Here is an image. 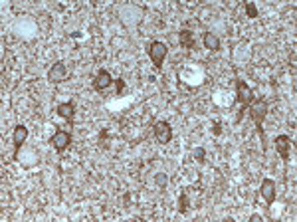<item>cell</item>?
<instances>
[{
  "mask_svg": "<svg viewBox=\"0 0 297 222\" xmlns=\"http://www.w3.org/2000/svg\"><path fill=\"white\" fill-rule=\"evenodd\" d=\"M202 42H204V48H206V50H210V52L220 50V40H218V36L212 34V32H206V34H204V38H202Z\"/></svg>",
  "mask_w": 297,
  "mask_h": 222,
  "instance_id": "cell-13",
  "label": "cell"
},
{
  "mask_svg": "<svg viewBox=\"0 0 297 222\" xmlns=\"http://www.w3.org/2000/svg\"><path fill=\"white\" fill-rule=\"evenodd\" d=\"M244 8H246V14H248V18H257V6H255L254 2H246L244 4Z\"/></svg>",
  "mask_w": 297,
  "mask_h": 222,
  "instance_id": "cell-15",
  "label": "cell"
},
{
  "mask_svg": "<svg viewBox=\"0 0 297 222\" xmlns=\"http://www.w3.org/2000/svg\"><path fill=\"white\" fill-rule=\"evenodd\" d=\"M178 42H180V46H182V48H188V50H194V48H196L194 34H192L190 30H186V28L178 32Z\"/></svg>",
  "mask_w": 297,
  "mask_h": 222,
  "instance_id": "cell-12",
  "label": "cell"
},
{
  "mask_svg": "<svg viewBox=\"0 0 297 222\" xmlns=\"http://www.w3.org/2000/svg\"><path fill=\"white\" fill-rule=\"evenodd\" d=\"M26 139H28V127L16 125L14 127V135H12V141H14V155H12V159H18V153H20V149H22Z\"/></svg>",
  "mask_w": 297,
  "mask_h": 222,
  "instance_id": "cell-8",
  "label": "cell"
},
{
  "mask_svg": "<svg viewBox=\"0 0 297 222\" xmlns=\"http://www.w3.org/2000/svg\"><path fill=\"white\" fill-rule=\"evenodd\" d=\"M125 88V84H123V80L121 78H117V91H115V95H121V91Z\"/></svg>",
  "mask_w": 297,
  "mask_h": 222,
  "instance_id": "cell-18",
  "label": "cell"
},
{
  "mask_svg": "<svg viewBox=\"0 0 297 222\" xmlns=\"http://www.w3.org/2000/svg\"><path fill=\"white\" fill-rule=\"evenodd\" d=\"M289 147H291V137L289 135H279L275 137V151L279 153V157L287 163L289 161Z\"/></svg>",
  "mask_w": 297,
  "mask_h": 222,
  "instance_id": "cell-9",
  "label": "cell"
},
{
  "mask_svg": "<svg viewBox=\"0 0 297 222\" xmlns=\"http://www.w3.org/2000/svg\"><path fill=\"white\" fill-rule=\"evenodd\" d=\"M155 182H157L161 188H165V186L169 184V177H167L165 173H159V175H155Z\"/></svg>",
  "mask_w": 297,
  "mask_h": 222,
  "instance_id": "cell-16",
  "label": "cell"
},
{
  "mask_svg": "<svg viewBox=\"0 0 297 222\" xmlns=\"http://www.w3.org/2000/svg\"><path fill=\"white\" fill-rule=\"evenodd\" d=\"M204 157H206L204 147H196V149H194V159H196L198 163H204Z\"/></svg>",
  "mask_w": 297,
  "mask_h": 222,
  "instance_id": "cell-17",
  "label": "cell"
},
{
  "mask_svg": "<svg viewBox=\"0 0 297 222\" xmlns=\"http://www.w3.org/2000/svg\"><path fill=\"white\" fill-rule=\"evenodd\" d=\"M259 194L263 196L265 204L271 206V204L275 202V180L263 178V180H261V186H259Z\"/></svg>",
  "mask_w": 297,
  "mask_h": 222,
  "instance_id": "cell-7",
  "label": "cell"
},
{
  "mask_svg": "<svg viewBox=\"0 0 297 222\" xmlns=\"http://www.w3.org/2000/svg\"><path fill=\"white\" fill-rule=\"evenodd\" d=\"M147 50H149V58H151V62L155 64V68L161 70V68H163V62H165V58H167V54H169V46L165 44V42L155 40V42L149 44Z\"/></svg>",
  "mask_w": 297,
  "mask_h": 222,
  "instance_id": "cell-3",
  "label": "cell"
},
{
  "mask_svg": "<svg viewBox=\"0 0 297 222\" xmlns=\"http://www.w3.org/2000/svg\"><path fill=\"white\" fill-rule=\"evenodd\" d=\"M58 115L62 119H66L70 125L74 123V115H76V103L74 101H66V103H60L58 105Z\"/></svg>",
  "mask_w": 297,
  "mask_h": 222,
  "instance_id": "cell-11",
  "label": "cell"
},
{
  "mask_svg": "<svg viewBox=\"0 0 297 222\" xmlns=\"http://www.w3.org/2000/svg\"><path fill=\"white\" fill-rule=\"evenodd\" d=\"M214 133L220 135V123H214Z\"/></svg>",
  "mask_w": 297,
  "mask_h": 222,
  "instance_id": "cell-19",
  "label": "cell"
},
{
  "mask_svg": "<svg viewBox=\"0 0 297 222\" xmlns=\"http://www.w3.org/2000/svg\"><path fill=\"white\" fill-rule=\"evenodd\" d=\"M70 143H72V133H70V131H64V129H58L56 133L52 135V139H50V145H52L58 153H64V151L70 147Z\"/></svg>",
  "mask_w": 297,
  "mask_h": 222,
  "instance_id": "cell-4",
  "label": "cell"
},
{
  "mask_svg": "<svg viewBox=\"0 0 297 222\" xmlns=\"http://www.w3.org/2000/svg\"><path fill=\"white\" fill-rule=\"evenodd\" d=\"M255 99L254 91L250 89V86L244 80H236V103H240V115L236 117V123H240V119L244 117V111H248V107L252 105V101Z\"/></svg>",
  "mask_w": 297,
  "mask_h": 222,
  "instance_id": "cell-1",
  "label": "cell"
},
{
  "mask_svg": "<svg viewBox=\"0 0 297 222\" xmlns=\"http://www.w3.org/2000/svg\"><path fill=\"white\" fill-rule=\"evenodd\" d=\"M153 131H155V139L159 143H163V145L172 141V127L169 125V121H157Z\"/></svg>",
  "mask_w": 297,
  "mask_h": 222,
  "instance_id": "cell-5",
  "label": "cell"
},
{
  "mask_svg": "<svg viewBox=\"0 0 297 222\" xmlns=\"http://www.w3.org/2000/svg\"><path fill=\"white\" fill-rule=\"evenodd\" d=\"M188 208H190L188 194H186V192H180V198H178V212H180V214H186Z\"/></svg>",
  "mask_w": 297,
  "mask_h": 222,
  "instance_id": "cell-14",
  "label": "cell"
},
{
  "mask_svg": "<svg viewBox=\"0 0 297 222\" xmlns=\"http://www.w3.org/2000/svg\"><path fill=\"white\" fill-rule=\"evenodd\" d=\"M248 113H250V117L254 119L255 127H257L259 135H261V141L265 143V135H263L261 125H263V119H265V115H267V101H265V99H254L252 105L248 107Z\"/></svg>",
  "mask_w": 297,
  "mask_h": 222,
  "instance_id": "cell-2",
  "label": "cell"
},
{
  "mask_svg": "<svg viewBox=\"0 0 297 222\" xmlns=\"http://www.w3.org/2000/svg\"><path fill=\"white\" fill-rule=\"evenodd\" d=\"M111 84H113L111 74H109L107 70H99L97 76H95V80H93V89H95V91H105Z\"/></svg>",
  "mask_w": 297,
  "mask_h": 222,
  "instance_id": "cell-10",
  "label": "cell"
},
{
  "mask_svg": "<svg viewBox=\"0 0 297 222\" xmlns=\"http://www.w3.org/2000/svg\"><path fill=\"white\" fill-rule=\"evenodd\" d=\"M48 80H50L52 84H62V82H66V80H68V66H66L64 62L54 64V66L50 68V72H48Z\"/></svg>",
  "mask_w": 297,
  "mask_h": 222,
  "instance_id": "cell-6",
  "label": "cell"
},
{
  "mask_svg": "<svg viewBox=\"0 0 297 222\" xmlns=\"http://www.w3.org/2000/svg\"><path fill=\"white\" fill-rule=\"evenodd\" d=\"M252 222H255V220H261V216L259 214H252V218H250Z\"/></svg>",
  "mask_w": 297,
  "mask_h": 222,
  "instance_id": "cell-20",
  "label": "cell"
}]
</instances>
